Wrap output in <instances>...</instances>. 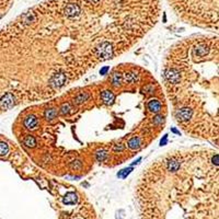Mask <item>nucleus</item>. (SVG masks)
Returning a JSON list of instances; mask_svg holds the SVG:
<instances>
[{
	"instance_id": "f257e3e1",
	"label": "nucleus",
	"mask_w": 219,
	"mask_h": 219,
	"mask_svg": "<svg viewBox=\"0 0 219 219\" xmlns=\"http://www.w3.org/2000/svg\"><path fill=\"white\" fill-rule=\"evenodd\" d=\"M80 13V7L77 3H69L65 8V14L67 17H76Z\"/></svg>"
},
{
	"instance_id": "f03ea898",
	"label": "nucleus",
	"mask_w": 219,
	"mask_h": 219,
	"mask_svg": "<svg viewBox=\"0 0 219 219\" xmlns=\"http://www.w3.org/2000/svg\"><path fill=\"white\" fill-rule=\"evenodd\" d=\"M192 114H193V111L190 109H182V110L177 111V118L180 122H185V120H189L191 118Z\"/></svg>"
},
{
	"instance_id": "7ed1b4c3",
	"label": "nucleus",
	"mask_w": 219,
	"mask_h": 219,
	"mask_svg": "<svg viewBox=\"0 0 219 219\" xmlns=\"http://www.w3.org/2000/svg\"><path fill=\"white\" fill-rule=\"evenodd\" d=\"M37 123H38V120L33 115L28 116V118H25V120H24V125H25V127L28 128H34L37 125Z\"/></svg>"
},
{
	"instance_id": "20e7f679",
	"label": "nucleus",
	"mask_w": 219,
	"mask_h": 219,
	"mask_svg": "<svg viewBox=\"0 0 219 219\" xmlns=\"http://www.w3.org/2000/svg\"><path fill=\"white\" fill-rule=\"evenodd\" d=\"M148 107L149 110H151V111H153V112H159L160 111V109H161V104H160V102L159 101H150L148 103Z\"/></svg>"
},
{
	"instance_id": "39448f33",
	"label": "nucleus",
	"mask_w": 219,
	"mask_h": 219,
	"mask_svg": "<svg viewBox=\"0 0 219 219\" xmlns=\"http://www.w3.org/2000/svg\"><path fill=\"white\" fill-rule=\"evenodd\" d=\"M102 99L106 103H110L114 100V94L111 91H104L102 93Z\"/></svg>"
},
{
	"instance_id": "423d86ee",
	"label": "nucleus",
	"mask_w": 219,
	"mask_h": 219,
	"mask_svg": "<svg viewBox=\"0 0 219 219\" xmlns=\"http://www.w3.org/2000/svg\"><path fill=\"white\" fill-rule=\"evenodd\" d=\"M23 142H24V145L28 146V147H34L36 145L35 139H34V137H32V136H28V137L23 140Z\"/></svg>"
},
{
	"instance_id": "0eeeda50",
	"label": "nucleus",
	"mask_w": 219,
	"mask_h": 219,
	"mask_svg": "<svg viewBox=\"0 0 219 219\" xmlns=\"http://www.w3.org/2000/svg\"><path fill=\"white\" fill-rule=\"evenodd\" d=\"M75 202H76V195H75V193L67 194V196L65 198V203H67V204H73Z\"/></svg>"
},
{
	"instance_id": "6e6552de",
	"label": "nucleus",
	"mask_w": 219,
	"mask_h": 219,
	"mask_svg": "<svg viewBox=\"0 0 219 219\" xmlns=\"http://www.w3.org/2000/svg\"><path fill=\"white\" fill-rule=\"evenodd\" d=\"M57 115V111L55 109H50V110H47L46 111V113H45V116H46V118L48 120H52V118H54L55 116Z\"/></svg>"
},
{
	"instance_id": "1a4fd4ad",
	"label": "nucleus",
	"mask_w": 219,
	"mask_h": 219,
	"mask_svg": "<svg viewBox=\"0 0 219 219\" xmlns=\"http://www.w3.org/2000/svg\"><path fill=\"white\" fill-rule=\"evenodd\" d=\"M8 150H9V147L7 144L0 142V155H5L8 152Z\"/></svg>"
},
{
	"instance_id": "9d476101",
	"label": "nucleus",
	"mask_w": 219,
	"mask_h": 219,
	"mask_svg": "<svg viewBox=\"0 0 219 219\" xmlns=\"http://www.w3.org/2000/svg\"><path fill=\"white\" fill-rule=\"evenodd\" d=\"M128 145H129V147L130 148H138V146H139V139L138 138H133L130 142H128Z\"/></svg>"
},
{
	"instance_id": "9b49d317",
	"label": "nucleus",
	"mask_w": 219,
	"mask_h": 219,
	"mask_svg": "<svg viewBox=\"0 0 219 219\" xmlns=\"http://www.w3.org/2000/svg\"><path fill=\"white\" fill-rule=\"evenodd\" d=\"M88 98V95L87 94H80V95H78L76 101H77V103H81V102H83L85 99Z\"/></svg>"
},
{
	"instance_id": "f8f14e48",
	"label": "nucleus",
	"mask_w": 219,
	"mask_h": 219,
	"mask_svg": "<svg viewBox=\"0 0 219 219\" xmlns=\"http://www.w3.org/2000/svg\"><path fill=\"white\" fill-rule=\"evenodd\" d=\"M120 75H117V73H115V76H114V79H113V83H114V85H117V82L120 83Z\"/></svg>"
},
{
	"instance_id": "ddd939ff",
	"label": "nucleus",
	"mask_w": 219,
	"mask_h": 219,
	"mask_svg": "<svg viewBox=\"0 0 219 219\" xmlns=\"http://www.w3.org/2000/svg\"><path fill=\"white\" fill-rule=\"evenodd\" d=\"M107 69H109V68H107V67H105V68H103V69L100 71V72H101V73H104L105 71H107Z\"/></svg>"
}]
</instances>
